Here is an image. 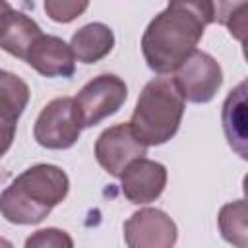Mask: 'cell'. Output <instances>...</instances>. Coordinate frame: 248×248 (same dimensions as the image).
<instances>
[{
	"mask_svg": "<svg viewBox=\"0 0 248 248\" xmlns=\"http://www.w3.org/2000/svg\"><path fill=\"white\" fill-rule=\"evenodd\" d=\"M23 248H74L72 236L56 227H46L31 232L25 238Z\"/></svg>",
	"mask_w": 248,
	"mask_h": 248,
	"instance_id": "17",
	"label": "cell"
},
{
	"mask_svg": "<svg viewBox=\"0 0 248 248\" xmlns=\"http://www.w3.org/2000/svg\"><path fill=\"white\" fill-rule=\"evenodd\" d=\"M215 21L213 2H170L147 25L141 37V52L147 66L165 76L176 72Z\"/></svg>",
	"mask_w": 248,
	"mask_h": 248,
	"instance_id": "1",
	"label": "cell"
},
{
	"mask_svg": "<svg viewBox=\"0 0 248 248\" xmlns=\"http://www.w3.org/2000/svg\"><path fill=\"white\" fill-rule=\"evenodd\" d=\"M81 128L76 99L58 97L46 103L39 112L33 126V136L37 143L46 149H68L79 140Z\"/></svg>",
	"mask_w": 248,
	"mask_h": 248,
	"instance_id": "4",
	"label": "cell"
},
{
	"mask_svg": "<svg viewBox=\"0 0 248 248\" xmlns=\"http://www.w3.org/2000/svg\"><path fill=\"white\" fill-rule=\"evenodd\" d=\"M27 101H29L27 83L21 78L2 70L0 72V134H2L0 151L2 153H6L12 143L16 124L23 114Z\"/></svg>",
	"mask_w": 248,
	"mask_h": 248,
	"instance_id": "13",
	"label": "cell"
},
{
	"mask_svg": "<svg viewBox=\"0 0 248 248\" xmlns=\"http://www.w3.org/2000/svg\"><path fill=\"white\" fill-rule=\"evenodd\" d=\"M25 62L45 78H70L76 72L72 46L54 35H43L33 45Z\"/></svg>",
	"mask_w": 248,
	"mask_h": 248,
	"instance_id": "11",
	"label": "cell"
},
{
	"mask_svg": "<svg viewBox=\"0 0 248 248\" xmlns=\"http://www.w3.org/2000/svg\"><path fill=\"white\" fill-rule=\"evenodd\" d=\"M215 6V21L229 29V35L248 45V2H213Z\"/></svg>",
	"mask_w": 248,
	"mask_h": 248,
	"instance_id": "16",
	"label": "cell"
},
{
	"mask_svg": "<svg viewBox=\"0 0 248 248\" xmlns=\"http://www.w3.org/2000/svg\"><path fill=\"white\" fill-rule=\"evenodd\" d=\"M242 54H244V58H246V62H248V45L242 46Z\"/></svg>",
	"mask_w": 248,
	"mask_h": 248,
	"instance_id": "20",
	"label": "cell"
},
{
	"mask_svg": "<svg viewBox=\"0 0 248 248\" xmlns=\"http://www.w3.org/2000/svg\"><path fill=\"white\" fill-rule=\"evenodd\" d=\"M217 225L223 240L234 248H248V200H234L219 209Z\"/></svg>",
	"mask_w": 248,
	"mask_h": 248,
	"instance_id": "15",
	"label": "cell"
},
{
	"mask_svg": "<svg viewBox=\"0 0 248 248\" xmlns=\"http://www.w3.org/2000/svg\"><path fill=\"white\" fill-rule=\"evenodd\" d=\"M74 56L83 64H95L105 58L114 46V33L108 25L93 21L79 27L70 41Z\"/></svg>",
	"mask_w": 248,
	"mask_h": 248,
	"instance_id": "14",
	"label": "cell"
},
{
	"mask_svg": "<svg viewBox=\"0 0 248 248\" xmlns=\"http://www.w3.org/2000/svg\"><path fill=\"white\" fill-rule=\"evenodd\" d=\"M223 134L231 149L248 161V78L234 85L221 107Z\"/></svg>",
	"mask_w": 248,
	"mask_h": 248,
	"instance_id": "10",
	"label": "cell"
},
{
	"mask_svg": "<svg viewBox=\"0 0 248 248\" xmlns=\"http://www.w3.org/2000/svg\"><path fill=\"white\" fill-rule=\"evenodd\" d=\"M184 97L174 78L159 76L147 81L130 118L132 132L143 145H163L180 128Z\"/></svg>",
	"mask_w": 248,
	"mask_h": 248,
	"instance_id": "3",
	"label": "cell"
},
{
	"mask_svg": "<svg viewBox=\"0 0 248 248\" xmlns=\"http://www.w3.org/2000/svg\"><path fill=\"white\" fill-rule=\"evenodd\" d=\"M242 192H244V196H246V200H248V174L242 178Z\"/></svg>",
	"mask_w": 248,
	"mask_h": 248,
	"instance_id": "19",
	"label": "cell"
},
{
	"mask_svg": "<svg viewBox=\"0 0 248 248\" xmlns=\"http://www.w3.org/2000/svg\"><path fill=\"white\" fill-rule=\"evenodd\" d=\"M83 128H91L114 114L128 99V87L114 74H101L87 81L74 97Z\"/></svg>",
	"mask_w": 248,
	"mask_h": 248,
	"instance_id": "5",
	"label": "cell"
},
{
	"mask_svg": "<svg viewBox=\"0 0 248 248\" xmlns=\"http://www.w3.org/2000/svg\"><path fill=\"white\" fill-rule=\"evenodd\" d=\"M122 194L132 203H149L155 202L165 186H167V169L165 165L151 161V159H138L134 161L124 174L120 176Z\"/></svg>",
	"mask_w": 248,
	"mask_h": 248,
	"instance_id": "9",
	"label": "cell"
},
{
	"mask_svg": "<svg viewBox=\"0 0 248 248\" xmlns=\"http://www.w3.org/2000/svg\"><path fill=\"white\" fill-rule=\"evenodd\" d=\"M176 238V223L157 207L134 211L124 223V240L128 248H174Z\"/></svg>",
	"mask_w": 248,
	"mask_h": 248,
	"instance_id": "8",
	"label": "cell"
},
{
	"mask_svg": "<svg viewBox=\"0 0 248 248\" xmlns=\"http://www.w3.org/2000/svg\"><path fill=\"white\" fill-rule=\"evenodd\" d=\"M89 8L87 2H72V0H46L45 12L56 23H70L79 17Z\"/></svg>",
	"mask_w": 248,
	"mask_h": 248,
	"instance_id": "18",
	"label": "cell"
},
{
	"mask_svg": "<svg viewBox=\"0 0 248 248\" xmlns=\"http://www.w3.org/2000/svg\"><path fill=\"white\" fill-rule=\"evenodd\" d=\"M0 16V46L16 58L27 60L33 45L43 37L41 27L23 12L12 10L8 2H2Z\"/></svg>",
	"mask_w": 248,
	"mask_h": 248,
	"instance_id": "12",
	"label": "cell"
},
{
	"mask_svg": "<svg viewBox=\"0 0 248 248\" xmlns=\"http://www.w3.org/2000/svg\"><path fill=\"white\" fill-rule=\"evenodd\" d=\"M68 190L70 178L60 167L33 165L4 188L0 196L2 217L14 225H37L64 202Z\"/></svg>",
	"mask_w": 248,
	"mask_h": 248,
	"instance_id": "2",
	"label": "cell"
},
{
	"mask_svg": "<svg viewBox=\"0 0 248 248\" xmlns=\"http://www.w3.org/2000/svg\"><path fill=\"white\" fill-rule=\"evenodd\" d=\"M147 145H143L132 132L130 122L114 124L101 132L95 141L97 163L110 174L120 178L124 170L138 159H143Z\"/></svg>",
	"mask_w": 248,
	"mask_h": 248,
	"instance_id": "6",
	"label": "cell"
},
{
	"mask_svg": "<svg viewBox=\"0 0 248 248\" xmlns=\"http://www.w3.org/2000/svg\"><path fill=\"white\" fill-rule=\"evenodd\" d=\"M174 79L182 97L200 105L209 103L217 95L219 87L223 85V70L211 54L194 50L190 58L176 70Z\"/></svg>",
	"mask_w": 248,
	"mask_h": 248,
	"instance_id": "7",
	"label": "cell"
}]
</instances>
